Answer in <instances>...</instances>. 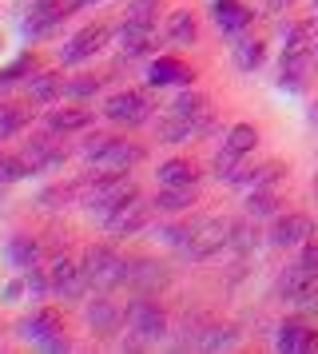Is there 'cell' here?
I'll list each match as a JSON object with an SVG mask.
<instances>
[{"mask_svg": "<svg viewBox=\"0 0 318 354\" xmlns=\"http://www.w3.org/2000/svg\"><path fill=\"white\" fill-rule=\"evenodd\" d=\"M211 128V100L203 92H179L171 100V108L163 115V124H159V140H167V144H183V140H195V136H203Z\"/></svg>", "mask_w": 318, "mask_h": 354, "instance_id": "1", "label": "cell"}, {"mask_svg": "<svg viewBox=\"0 0 318 354\" xmlns=\"http://www.w3.org/2000/svg\"><path fill=\"white\" fill-rule=\"evenodd\" d=\"M127 346L131 351H143V346H156V342H163V335H167V315L159 310V303H151L147 295L143 299H135V303L127 306Z\"/></svg>", "mask_w": 318, "mask_h": 354, "instance_id": "2", "label": "cell"}, {"mask_svg": "<svg viewBox=\"0 0 318 354\" xmlns=\"http://www.w3.org/2000/svg\"><path fill=\"white\" fill-rule=\"evenodd\" d=\"M84 274H88V287L95 290H111L120 287V283H127V263L124 255H115L111 247H88V255H84Z\"/></svg>", "mask_w": 318, "mask_h": 354, "instance_id": "3", "label": "cell"}, {"mask_svg": "<svg viewBox=\"0 0 318 354\" xmlns=\"http://www.w3.org/2000/svg\"><path fill=\"white\" fill-rule=\"evenodd\" d=\"M231 231H235V223H227V219H195L191 223V239L183 243V255L187 259L219 255L223 247H231Z\"/></svg>", "mask_w": 318, "mask_h": 354, "instance_id": "4", "label": "cell"}, {"mask_svg": "<svg viewBox=\"0 0 318 354\" xmlns=\"http://www.w3.org/2000/svg\"><path fill=\"white\" fill-rule=\"evenodd\" d=\"M279 295L290 306H299V310H315L318 306V271L302 267V263L286 267L283 279H279Z\"/></svg>", "mask_w": 318, "mask_h": 354, "instance_id": "5", "label": "cell"}, {"mask_svg": "<svg viewBox=\"0 0 318 354\" xmlns=\"http://www.w3.org/2000/svg\"><path fill=\"white\" fill-rule=\"evenodd\" d=\"M147 115H151V100L143 92H115L104 100V120L120 124V128H140V124H147Z\"/></svg>", "mask_w": 318, "mask_h": 354, "instance_id": "6", "label": "cell"}, {"mask_svg": "<svg viewBox=\"0 0 318 354\" xmlns=\"http://www.w3.org/2000/svg\"><path fill=\"white\" fill-rule=\"evenodd\" d=\"M20 338H28V342L44 346V351H68V338L60 335L56 310H36L32 319H24L20 322Z\"/></svg>", "mask_w": 318, "mask_h": 354, "instance_id": "7", "label": "cell"}, {"mask_svg": "<svg viewBox=\"0 0 318 354\" xmlns=\"http://www.w3.org/2000/svg\"><path fill=\"white\" fill-rule=\"evenodd\" d=\"M111 32L104 28V24H88V28H80L68 44L60 48V64H84V60H92L95 52L108 48Z\"/></svg>", "mask_w": 318, "mask_h": 354, "instance_id": "8", "label": "cell"}, {"mask_svg": "<svg viewBox=\"0 0 318 354\" xmlns=\"http://www.w3.org/2000/svg\"><path fill=\"white\" fill-rule=\"evenodd\" d=\"M48 274H52V295H56V299H64V303L84 299V290H88V274H84V267H76L68 255L56 259Z\"/></svg>", "mask_w": 318, "mask_h": 354, "instance_id": "9", "label": "cell"}, {"mask_svg": "<svg viewBox=\"0 0 318 354\" xmlns=\"http://www.w3.org/2000/svg\"><path fill=\"white\" fill-rule=\"evenodd\" d=\"M84 319H88V326H92L95 335H115V330H120V322H124L127 315L120 310L115 299L100 295V299H92V303L84 306Z\"/></svg>", "mask_w": 318, "mask_h": 354, "instance_id": "10", "label": "cell"}, {"mask_svg": "<svg viewBox=\"0 0 318 354\" xmlns=\"http://www.w3.org/2000/svg\"><path fill=\"white\" fill-rule=\"evenodd\" d=\"M306 239H315V223L306 215H283L270 227V243L274 247H302Z\"/></svg>", "mask_w": 318, "mask_h": 354, "instance_id": "11", "label": "cell"}, {"mask_svg": "<svg viewBox=\"0 0 318 354\" xmlns=\"http://www.w3.org/2000/svg\"><path fill=\"white\" fill-rule=\"evenodd\" d=\"M151 40H156V24H143V20H124L115 32V44L124 56H147Z\"/></svg>", "mask_w": 318, "mask_h": 354, "instance_id": "12", "label": "cell"}, {"mask_svg": "<svg viewBox=\"0 0 318 354\" xmlns=\"http://www.w3.org/2000/svg\"><path fill=\"white\" fill-rule=\"evenodd\" d=\"M147 80H151V88H187V84L195 80V72H191L183 60L159 56V60H151V68H147Z\"/></svg>", "mask_w": 318, "mask_h": 354, "instance_id": "13", "label": "cell"}, {"mask_svg": "<svg viewBox=\"0 0 318 354\" xmlns=\"http://www.w3.org/2000/svg\"><path fill=\"white\" fill-rule=\"evenodd\" d=\"M20 160L28 163V171L60 167V163H64V147L56 144L52 136H36V140H28V144H24V151H20Z\"/></svg>", "mask_w": 318, "mask_h": 354, "instance_id": "14", "label": "cell"}, {"mask_svg": "<svg viewBox=\"0 0 318 354\" xmlns=\"http://www.w3.org/2000/svg\"><path fill=\"white\" fill-rule=\"evenodd\" d=\"M143 160V147L140 144H127V140H111L108 151L95 160V167L100 171H115V176H124L127 167H135V163Z\"/></svg>", "mask_w": 318, "mask_h": 354, "instance_id": "15", "label": "cell"}, {"mask_svg": "<svg viewBox=\"0 0 318 354\" xmlns=\"http://www.w3.org/2000/svg\"><path fill=\"white\" fill-rule=\"evenodd\" d=\"M64 17H68V4H60V0H40V4H32L24 32L28 36H44V32H52V28H60Z\"/></svg>", "mask_w": 318, "mask_h": 354, "instance_id": "16", "label": "cell"}, {"mask_svg": "<svg viewBox=\"0 0 318 354\" xmlns=\"http://www.w3.org/2000/svg\"><path fill=\"white\" fill-rule=\"evenodd\" d=\"M279 351H286V354L318 351V330H310L306 322H286L283 330H279Z\"/></svg>", "mask_w": 318, "mask_h": 354, "instance_id": "17", "label": "cell"}, {"mask_svg": "<svg viewBox=\"0 0 318 354\" xmlns=\"http://www.w3.org/2000/svg\"><path fill=\"white\" fill-rule=\"evenodd\" d=\"M104 227H108L111 235H135V231L147 227V207H143L140 199H131V203H124Z\"/></svg>", "mask_w": 318, "mask_h": 354, "instance_id": "18", "label": "cell"}, {"mask_svg": "<svg viewBox=\"0 0 318 354\" xmlns=\"http://www.w3.org/2000/svg\"><path fill=\"white\" fill-rule=\"evenodd\" d=\"M211 17L219 24L223 32H243L247 24H251V8L247 4H238V0H215V8H211Z\"/></svg>", "mask_w": 318, "mask_h": 354, "instance_id": "19", "label": "cell"}, {"mask_svg": "<svg viewBox=\"0 0 318 354\" xmlns=\"http://www.w3.org/2000/svg\"><path fill=\"white\" fill-rule=\"evenodd\" d=\"M127 283L135 290H159L163 283H167V267H159V263H151V259H140V263H131L127 267Z\"/></svg>", "mask_w": 318, "mask_h": 354, "instance_id": "20", "label": "cell"}, {"mask_svg": "<svg viewBox=\"0 0 318 354\" xmlns=\"http://www.w3.org/2000/svg\"><path fill=\"white\" fill-rule=\"evenodd\" d=\"M195 163L191 160H163L159 163V187H195Z\"/></svg>", "mask_w": 318, "mask_h": 354, "instance_id": "21", "label": "cell"}, {"mask_svg": "<svg viewBox=\"0 0 318 354\" xmlns=\"http://www.w3.org/2000/svg\"><path fill=\"white\" fill-rule=\"evenodd\" d=\"M92 120H95V112H88V108H60V112H48V131L68 136V131L88 128Z\"/></svg>", "mask_w": 318, "mask_h": 354, "instance_id": "22", "label": "cell"}, {"mask_svg": "<svg viewBox=\"0 0 318 354\" xmlns=\"http://www.w3.org/2000/svg\"><path fill=\"white\" fill-rule=\"evenodd\" d=\"M8 263H12L16 271H28L40 263V243L32 239V235H12L8 239Z\"/></svg>", "mask_w": 318, "mask_h": 354, "instance_id": "23", "label": "cell"}, {"mask_svg": "<svg viewBox=\"0 0 318 354\" xmlns=\"http://www.w3.org/2000/svg\"><path fill=\"white\" fill-rule=\"evenodd\" d=\"M191 203H195V187H159L156 207L163 211V215H183Z\"/></svg>", "mask_w": 318, "mask_h": 354, "instance_id": "24", "label": "cell"}, {"mask_svg": "<svg viewBox=\"0 0 318 354\" xmlns=\"http://www.w3.org/2000/svg\"><path fill=\"white\" fill-rule=\"evenodd\" d=\"M28 96L40 100V104H52L56 96H64V80L56 76V72H36L28 80Z\"/></svg>", "mask_w": 318, "mask_h": 354, "instance_id": "25", "label": "cell"}, {"mask_svg": "<svg viewBox=\"0 0 318 354\" xmlns=\"http://www.w3.org/2000/svg\"><path fill=\"white\" fill-rule=\"evenodd\" d=\"M167 36H171L175 44H195V36H199V28H195V17L191 12H171L167 17Z\"/></svg>", "mask_w": 318, "mask_h": 354, "instance_id": "26", "label": "cell"}, {"mask_svg": "<svg viewBox=\"0 0 318 354\" xmlns=\"http://www.w3.org/2000/svg\"><path fill=\"white\" fill-rule=\"evenodd\" d=\"M254 144H259V131H254L251 124H235V128L227 131V140H223V147H231L238 156H251Z\"/></svg>", "mask_w": 318, "mask_h": 354, "instance_id": "27", "label": "cell"}, {"mask_svg": "<svg viewBox=\"0 0 318 354\" xmlns=\"http://www.w3.org/2000/svg\"><path fill=\"white\" fill-rule=\"evenodd\" d=\"M24 124H28V112H24L20 104H0V140L16 136Z\"/></svg>", "mask_w": 318, "mask_h": 354, "instance_id": "28", "label": "cell"}, {"mask_svg": "<svg viewBox=\"0 0 318 354\" xmlns=\"http://www.w3.org/2000/svg\"><path fill=\"white\" fill-rule=\"evenodd\" d=\"M231 56H235V64L243 68V72H251V68L263 64V44H259V40H238Z\"/></svg>", "mask_w": 318, "mask_h": 354, "instance_id": "29", "label": "cell"}, {"mask_svg": "<svg viewBox=\"0 0 318 354\" xmlns=\"http://www.w3.org/2000/svg\"><path fill=\"white\" fill-rule=\"evenodd\" d=\"M195 346L199 351H227V346H235V330L231 326H211L203 338H195Z\"/></svg>", "mask_w": 318, "mask_h": 354, "instance_id": "30", "label": "cell"}, {"mask_svg": "<svg viewBox=\"0 0 318 354\" xmlns=\"http://www.w3.org/2000/svg\"><path fill=\"white\" fill-rule=\"evenodd\" d=\"M24 176H32V171H28V163L20 160V156H0V187L20 183Z\"/></svg>", "mask_w": 318, "mask_h": 354, "instance_id": "31", "label": "cell"}, {"mask_svg": "<svg viewBox=\"0 0 318 354\" xmlns=\"http://www.w3.org/2000/svg\"><path fill=\"white\" fill-rule=\"evenodd\" d=\"M306 52H310V24H294V28L286 32L283 56H306Z\"/></svg>", "mask_w": 318, "mask_h": 354, "instance_id": "32", "label": "cell"}, {"mask_svg": "<svg viewBox=\"0 0 318 354\" xmlns=\"http://www.w3.org/2000/svg\"><path fill=\"white\" fill-rule=\"evenodd\" d=\"M95 92H100V80L95 76H76V80L64 84V96H72V100H88Z\"/></svg>", "mask_w": 318, "mask_h": 354, "instance_id": "33", "label": "cell"}, {"mask_svg": "<svg viewBox=\"0 0 318 354\" xmlns=\"http://www.w3.org/2000/svg\"><path fill=\"white\" fill-rule=\"evenodd\" d=\"M247 211H251L254 219H263V215H270V211H274V192H263V187H259V192L251 195V203H247Z\"/></svg>", "mask_w": 318, "mask_h": 354, "instance_id": "34", "label": "cell"}, {"mask_svg": "<svg viewBox=\"0 0 318 354\" xmlns=\"http://www.w3.org/2000/svg\"><path fill=\"white\" fill-rule=\"evenodd\" d=\"M124 20H143V24H156V0H135L127 4V17Z\"/></svg>", "mask_w": 318, "mask_h": 354, "instance_id": "35", "label": "cell"}, {"mask_svg": "<svg viewBox=\"0 0 318 354\" xmlns=\"http://www.w3.org/2000/svg\"><path fill=\"white\" fill-rule=\"evenodd\" d=\"M111 140H115V136H88V140H84V156H88V160H100V156H104V151H108V144Z\"/></svg>", "mask_w": 318, "mask_h": 354, "instance_id": "36", "label": "cell"}, {"mask_svg": "<svg viewBox=\"0 0 318 354\" xmlns=\"http://www.w3.org/2000/svg\"><path fill=\"white\" fill-rule=\"evenodd\" d=\"M302 267H310V271H318V239H306L302 243Z\"/></svg>", "mask_w": 318, "mask_h": 354, "instance_id": "37", "label": "cell"}, {"mask_svg": "<svg viewBox=\"0 0 318 354\" xmlns=\"http://www.w3.org/2000/svg\"><path fill=\"white\" fill-rule=\"evenodd\" d=\"M20 290H24V279H20V283H8V287H4V303H16Z\"/></svg>", "mask_w": 318, "mask_h": 354, "instance_id": "38", "label": "cell"}, {"mask_svg": "<svg viewBox=\"0 0 318 354\" xmlns=\"http://www.w3.org/2000/svg\"><path fill=\"white\" fill-rule=\"evenodd\" d=\"M283 4H290V0H267V8L274 12V8H283Z\"/></svg>", "mask_w": 318, "mask_h": 354, "instance_id": "39", "label": "cell"}, {"mask_svg": "<svg viewBox=\"0 0 318 354\" xmlns=\"http://www.w3.org/2000/svg\"><path fill=\"white\" fill-rule=\"evenodd\" d=\"M315 68H318V44H315Z\"/></svg>", "mask_w": 318, "mask_h": 354, "instance_id": "40", "label": "cell"}, {"mask_svg": "<svg viewBox=\"0 0 318 354\" xmlns=\"http://www.w3.org/2000/svg\"><path fill=\"white\" fill-rule=\"evenodd\" d=\"M76 4H92V0H76Z\"/></svg>", "mask_w": 318, "mask_h": 354, "instance_id": "41", "label": "cell"}, {"mask_svg": "<svg viewBox=\"0 0 318 354\" xmlns=\"http://www.w3.org/2000/svg\"><path fill=\"white\" fill-rule=\"evenodd\" d=\"M315 8H318V0H315Z\"/></svg>", "mask_w": 318, "mask_h": 354, "instance_id": "42", "label": "cell"}]
</instances>
